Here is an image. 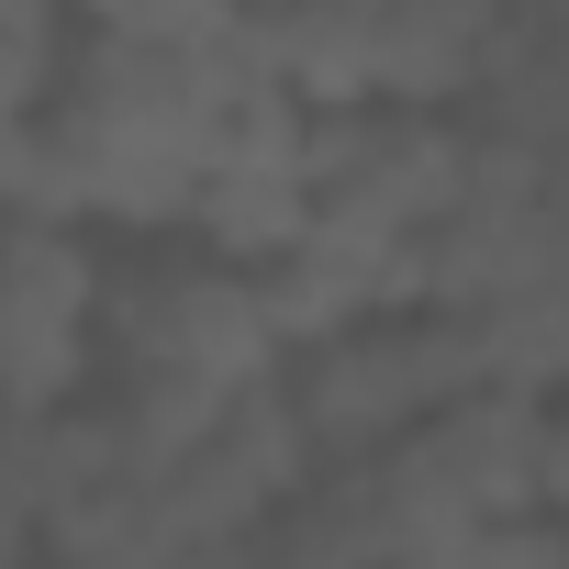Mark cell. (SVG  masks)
Masks as SVG:
<instances>
[{
	"mask_svg": "<svg viewBox=\"0 0 569 569\" xmlns=\"http://www.w3.org/2000/svg\"><path fill=\"white\" fill-rule=\"evenodd\" d=\"M425 569H458V558H425Z\"/></svg>",
	"mask_w": 569,
	"mask_h": 569,
	"instance_id": "3957f363",
	"label": "cell"
},
{
	"mask_svg": "<svg viewBox=\"0 0 569 569\" xmlns=\"http://www.w3.org/2000/svg\"><path fill=\"white\" fill-rule=\"evenodd\" d=\"M279 391H291V413H302L325 469H369V458L413 447L436 413H458L480 380H469L458 313L402 302V313H358V325L313 336L291 369H279Z\"/></svg>",
	"mask_w": 569,
	"mask_h": 569,
	"instance_id": "6da1fadb",
	"label": "cell"
},
{
	"mask_svg": "<svg viewBox=\"0 0 569 569\" xmlns=\"http://www.w3.org/2000/svg\"><path fill=\"white\" fill-rule=\"evenodd\" d=\"M101 313H112V268H101L90 223H46V212L0 223V380H12V425L101 391V369H90Z\"/></svg>",
	"mask_w": 569,
	"mask_h": 569,
	"instance_id": "7a4b0ae2",
	"label": "cell"
},
{
	"mask_svg": "<svg viewBox=\"0 0 569 569\" xmlns=\"http://www.w3.org/2000/svg\"><path fill=\"white\" fill-rule=\"evenodd\" d=\"M257 569H268V547H257Z\"/></svg>",
	"mask_w": 569,
	"mask_h": 569,
	"instance_id": "277c9868",
	"label": "cell"
}]
</instances>
